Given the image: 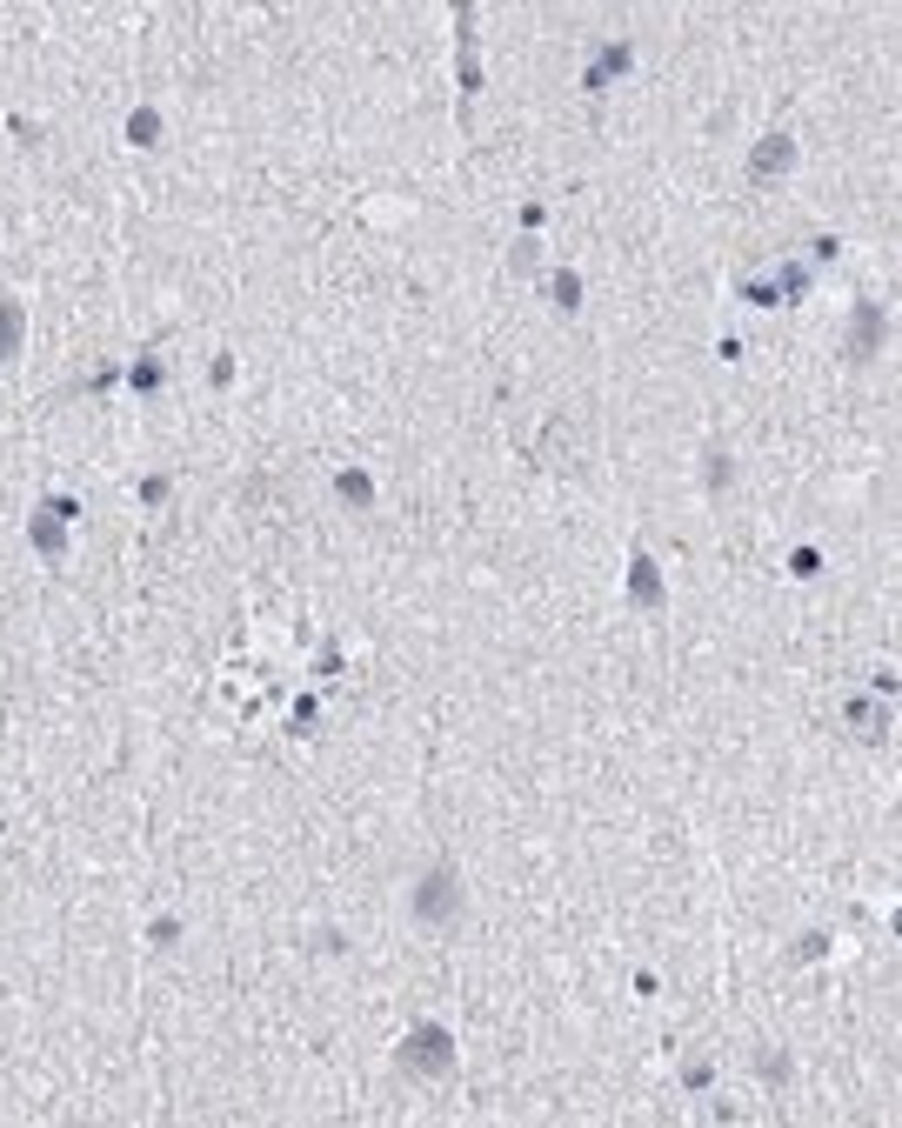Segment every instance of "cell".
<instances>
[{"label": "cell", "instance_id": "1", "mask_svg": "<svg viewBox=\"0 0 902 1128\" xmlns=\"http://www.w3.org/2000/svg\"><path fill=\"white\" fill-rule=\"evenodd\" d=\"M408 915H415V921H428V928H455V921L468 915V888H462V875H455L448 861H435L428 875H415V888H408Z\"/></svg>", "mask_w": 902, "mask_h": 1128}, {"label": "cell", "instance_id": "2", "mask_svg": "<svg viewBox=\"0 0 902 1128\" xmlns=\"http://www.w3.org/2000/svg\"><path fill=\"white\" fill-rule=\"evenodd\" d=\"M395 1062H402L408 1082H448V1075H455V1035H448L442 1022H415V1028L402 1035Z\"/></svg>", "mask_w": 902, "mask_h": 1128}, {"label": "cell", "instance_id": "3", "mask_svg": "<svg viewBox=\"0 0 902 1128\" xmlns=\"http://www.w3.org/2000/svg\"><path fill=\"white\" fill-rule=\"evenodd\" d=\"M796 160H802V140L776 127V134H763V140L749 147V180H782Z\"/></svg>", "mask_w": 902, "mask_h": 1128}, {"label": "cell", "instance_id": "4", "mask_svg": "<svg viewBox=\"0 0 902 1128\" xmlns=\"http://www.w3.org/2000/svg\"><path fill=\"white\" fill-rule=\"evenodd\" d=\"M74 514H81V501H48V508H34V528H28V534H34V554H41V561H61V554H68V521H74Z\"/></svg>", "mask_w": 902, "mask_h": 1128}, {"label": "cell", "instance_id": "5", "mask_svg": "<svg viewBox=\"0 0 902 1128\" xmlns=\"http://www.w3.org/2000/svg\"><path fill=\"white\" fill-rule=\"evenodd\" d=\"M629 602H635V608H649V615H662V608H668L662 561H655L649 547H635V554H629Z\"/></svg>", "mask_w": 902, "mask_h": 1128}, {"label": "cell", "instance_id": "6", "mask_svg": "<svg viewBox=\"0 0 902 1128\" xmlns=\"http://www.w3.org/2000/svg\"><path fill=\"white\" fill-rule=\"evenodd\" d=\"M882 334H889L882 301H856V314H849V361H875V354H882Z\"/></svg>", "mask_w": 902, "mask_h": 1128}, {"label": "cell", "instance_id": "7", "mask_svg": "<svg viewBox=\"0 0 902 1128\" xmlns=\"http://www.w3.org/2000/svg\"><path fill=\"white\" fill-rule=\"evenodd\" d=\"M842 721H849L862 741H875V748H882V741H889V728H895V714H889V708H875V701H862V694H849V701H842Z\"/></svg>", "mask_w": 902, "mask_h": 1128}, {"label": "cell", "instance_id": "8", "mask_svg": "<svg viewBox=\"0 0 902 1128\" xmlns=\"http://www.w3.org/2000/svg\"><path fill=\"white\" fill-rule=\"evenodd\" d=\"M21 341H28V307H21V301H0V367L21 361Z\"/></svg>", "mask_w": 902, "mask_h": 1128}, {"label": "cell", "instance_id": "9", "mask_svg": "<svg viewBox=\"0 0 902 1128\" xmlns=\"http://www.w3.org/2000/svg\"><path fill=\"white\" fill-rule=\"evenodd\" d=\"M729 481H736V455H729V448H708V455H702V488H708V494H729Z\"/></svg>", "mask_w": 902, "mask_h": 1128}, {"label": "cell", "instance_id": "10", "mask_svg": "<svg viewBox=\"0 0 902 1128\" xmlns=\"http://www.w3.org/2000/svg\"><path fill=\"white\" fill-rule=\"evenodd\" d=\"M535 268H541V241H535V234H515V241H508V274L528 281Z\"/></svg>", "mask_w": 902, "mask_h": 1128}, {"label": "cell", "instance_id": "11", "mask_svg": "<svg viewBox=\"0 0 902 1128\" xmlns=\"http://www.w3.org/2000/svg\"><path fill=\"white\" fill-rule=\"evenodd\" d=\"M154 134H160V114H154V107H134V121H127V140H134V147H154Z\"/></svg>", "mask_w": 902, "mask_h": 1128}, {"label": "cell", "instance_id": "12", "mask_svg": "<svg viewBox=\"0 0 902 1128\" xmlns=\"http://www.w3.org/2000/svg\"><path fill=\"white\" fill-rule=\"evenodd\" d=\"M341 501H348V508H369V501H375V481L348 468V474H341Z\"/></svg>", "mask_w": 902, "mask_h": 1128}, {"label": "cell", "instance_id": "13", "mask_svg": "<svg viewBox=\"0 0 902 1128\" xmlns=\"http://www.w3.org/2000/svg\"><path fill=\"white\" fill-rule=\"evenodd\" d=\"M556 307H562V314H576V307H582V281H576L569 268L556 274Z\"/></svg>", "mask_w": 902, "mask_h": 1128}, {"label": "cell", "instance_id": "14", "mask_svg": "<svg viewBox=\"0 0 902 1128\" xmlns=\"http://www.w3.org/2000/svg\"><path fill=\"white\" fill-rule=\"evenodd\" d=\"M829 955V934H802V942L789 949V962H822Z\"/></svg>", "mask_w": 902, "mask_h": 1128}, {"label": "cell", "instance_id": "15", "mask_svg": "<svg viewBox=\"0 0 902 1128\" xmlns=\"http://www.w3.org/2000/svg\"><path fill=\"white\" fill-rule=\"evenodd\" d=\"M715 1082V1062H682V1088H708Z\"/></svg>", "mask_w": 902, "mask_h": 1128}, {"label": "cell", "instance_id": "16", "mask_svg": "<svg viewBox=\"0 0 902 1128\" xmlns=\"http://www.w3.org/2000/svg\"><path fill=\"white\" fill-rule=\"evenodd\" d=\"M147 942H160V949H174V942H180V921H174V915H167V921H154V928H147Z\"/></svg>", "mask_w": 902, "mask_h": 1128}, {"label": "cell", "instance_id": "17", "mask_svg": "<svg viewBox=\"0 0 902 1128\" xmlns=\"http://www.w3.org/2000/svg\"><path fill=\"white\" fill-rule=\"evenodd\" d=\"M763 1075H769V1082H782V1075H789V1055H776V1048H769V1055H763Z\"/></svg>", "mask_w": 902, "mask_h": 1128}, {"label": "cell", "instance_id": "18", "mask_svg": "<svg viewBox=\"0 0 902 1128\" xmlns=\"http://www.w3.org/2000/svg\"><path fill=\"white\" fill-rule=\"evenodd\" d=\"M0 828H8V808H0Z\"/></svg>", "mask_w": 902, "mask_h": 1128}]
</instances>
